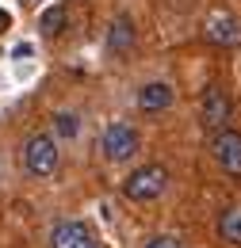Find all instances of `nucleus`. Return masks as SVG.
<instances>
[{
    "mask_svg": "<svg viewBox=\"0 0 241 248\" xmlns=\"http://www.w3.org/2000/svg\"><path fill=\"white\" fill-rule=\"evenodd\" d=\"M23 168L31 176H38V180L54 176V168H58V141L50 134H31L27 145H23Z\"/></svg>",
    "mask_w": 241,
    "mask_h": 248,
    "instance_id": "f257e3e1",
    "label": "nucleus"
},
{
    "mask_svg": "<svg viewBox=\"0 0 241 248\" xmlns=\"http://www.w3.org/2000/svg\"><path fill=\"white\" fill-rule=\"evenodd\" d=\"M165 184H169V172L161 164H146V168H134L122 180V195L134 199V202H150V199H157L165 191Z\"/></svg>",
    "mask_w": 241,
    "mask_h": 248,
    "instance_id": "f03ea898",
    "label": "nucleus"
},
{
    "mask_svg": "<svg viewBox=\"0 0 241 248\" xmlns=\"http://www.w3.org/2000/svg\"><path fill=\"white\" fill-rule=\"evenodd\" d=\"M100 149H103V156L107 160H130V156L138 153V130L126 123H111L107 130H103V141H100Z\"/></svg>",
    "mask_w": 241,
    "mask_h": 248,
    "instance_id": "7ed1b4c3",
    "label": "nucleus"
},
{
    "mask_svg": "<svg viewBox=\"0 0 241 248\" xmlns=\"http://www.w3.org/2000/svg\"><path fill=\"white\" fill-rule=\"evenodd\" d=\"M211 149H214V160L222 164V172H230L234 180H241V134L238 130H214L211 138Z\"/></svg>",
    "mask_w": 241,
    "mask_h": 248,
    "instance_id": "20e7f679",
    "label": "nucleus"
},
{
    "mask_svg": "<svg viewBox=\"0 0 241 248\" xmlns=\"http://www.w3.org/2000/svg\"><path fill=\"white\" fill-rule=\"evenodd\" d=\"M50 248H96V241L85 221H61L50 233Z\"/></svg>",
    "mask_w": 241,
    "mask_h": 248,
    "instance_id": "39448f33",
    "label": "nucleus"
},
{
    "mask_svg": "<svg viewBox=\"0 0 241 248\" xmlns=\"http://www.w3.org/2000/svg\"><path fill=\"white\" fill-rule=\"evenodd\" d=\"M226 119H230V95H226V88L211 84V88L203 92V126L222 130V126H226Z\"/></svg>",
    "mask_w": 241,
    "mask_h": 248,
    "instance_id": "423d86ee",
    "label": "nucleus"
},
{
    "mask_svg": "<svg viewBox=\"0 0 241 248\" xmlns=\"http://www.w3.org/2000/svg\"><path fill=\"white\" fill-rule=\"evenodd\" d=\"M203 34H207L211 46H234V42H238V19H234L230 12H211Z\"/></svg>",
    "mask_w": 241,
    "mask_h": 248,
    "instance_id": "0eeeda50",
    "label": "nucleus"
},
{
    "mask_svg": "<svg viewBox=\"0 0 241 248\" xmlns=\"http://www.w3.org/2000/svg\"><path fill=\"white\" fill-rule=\"evenodd\" d=\"M138 103H142V111H165V107H172V88L165 80H153L138 92Z\"/></svg>",
    "mask_w": 241,
    "mask_h": 248,
    "instance_id": "6e6552de",
    "label": "nucleus"
},
{
    "mask_svg": "<svg viewBox=\"0 0 241 248\" xmlns=\"http://www.w3.org/2000/svg\"><path fill=\"white\" fill-rule=\"evenodd\" d=\"M107 46H111V54H126L130 46H134V27H130V19H115L111 23V31H107Z\"/></svg>",
    "mask_w": 241,
    "mask_h": 248,
    "instance_id": "1a4fd4ad",
    "label": "nucleus"
},
{
    "mask_svg": "<svg viewBox=\"0 0 241 248\" xmlns=\"http://www.w3.org/2000/svg\"><path fill=\"white\" fill-rule=\"evenodd\" d=\"M218 237H222L226 245L241 248V206H230V210H222V221H218Z\"/></svg>",
    "mask_w": 241,
    "mask_h": 248,
    "instance_id": "9d476101",
    "label": "nucleus"
},
{
    "mask_svg": "<svg viewBox=\"0 0 241 248\" xmlns=\"http://www.w3.org/2000/svg\"><path fill=\"white\" fill-rule=\"evenodd\" d=\"M61 23H65V8H50V12L42 16V31L50 34V38L61 34Z\"/></svg>",
    "mask_w": 241,
    "mask_h": 248,
    "instance_id": "9b49d317",
    "label": "nucleus"
},
{
    "mask_svg": "<svg viewBox=\"0 0 241 248\" xmlns=\"http://www.w3.org/2000/svg\"><path fill=\"white\" fill-rule=\"evenodd\" d=\"M54 126H58V134L61 138H77V115H58V119H54Z\"/></svg>",
    "mask_w": 241,
    "mask_h": 248,
    "instance_id": "f8f14e48",
    "label": "nucleus"
},
{
    "mask_svg": "<svg viewBox=\"0 0 241 248\" xmlns=\"http://www.w3.org/2000/svg\"><path fill=\"white\" fill-rule=\"evenodd\" d=\"M146 248H176V241L172 237H153V241H146Z\"/></svg>",
    "mask_w": 241,
    "mask_h": 248,
    "instance_id": "ddd939ff",
    "label": "nucleus"
},
{
    "mask_svg": "<svg viewBox=\"0 0 241 248\" xmlns=\"http://www.w3.org/2000/svg\"><path fill=\"white\" fill-rule=\"evenodd\" d=\"M8 23H12V19H8V12H0V31H4Z\"/></svg>",
    "mask_w": 241,
    "mask_h": 248,
    "instance_id": "4468645a",
    "label": "nucleus"
}]
</instances>
